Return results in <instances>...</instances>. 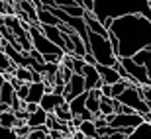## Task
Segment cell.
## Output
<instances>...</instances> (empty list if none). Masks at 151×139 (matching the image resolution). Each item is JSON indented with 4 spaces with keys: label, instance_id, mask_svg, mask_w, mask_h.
<instances>
[{
    "label": "cell",
    "instance_id": "5bb4252c",
    "mask_svg": "<svg viewBox=\"0 0 151 139\" xmlns=\"http://www.w3.org/2000/svg\"><path fill=\"white\" fill-rule=\"evenodd\" d=\"M100 100H102V92L100 88H92L86 92V110L92 112V114H98L100 112Z\"/></svg>",
    "mask_w": 151,
    "mask_h": 139
},
{
    "label": "cell",
    "instance_id": "8d00e7d4",
    "mask_svg": "<svg viewBox=\"0 0 151 139\" xmlns=\"http://www.w3.org/2000/svg\"><path fill=\"white\" fill-rule=\"evenodd\" d=\"M59 139H73L71 135H63V137H59Z\"/></svg>",
    "mask_w": 151,
    "mask_h": 139
},
{
    "label": "cell",
    "instance_id": "3957f363",
    "mask_svg": "<svg viewBox=\"0 0 151 139\" xmlns=\"http://www.w3.org/2000/svg\"><path fill=\"white\" fill-rule=\"evenodd\" d=\"M28 34H29V41H32V47H34L35 51H37L39 55L43 57L45 63H55V65H59L63 59V55H65V51L61 49V47H57L55 43H51L49 39L43 35V32L39 29V26H29L28 28Z\"/></svg>",
    "mask_w": 151,
    "mask_h": 139
},
{
    "label": "cell",
    "instance_id": "d6986e66",
    "mask_svg": "<svg viewBox=\"0 0 151 139\" xmlns=\"http://www.w3.org/2000/svg\"><path fill=\"white\" fill-rule=\"evenodd\" d=\"M14 71H16V65L12 63V59L8 57V53H6L4 49H0V75H14Z\"/></svg>",
    "mask_w": 151,
    "mask_h": 139
},
{
    "label": "cell",
    "instance_id": "e0dca14e",
    "mask_svg": "<svg viewBox=\"0 0 151 139\" xmlns=\"http://www.w3.org/2000/svg\"><path fill=\"white\" fill-rule=\"evenodd\" d=\"M69 110H71V114L75 116H83L84 112H86V92L81 96H77V98H73V100L69 102Z\"/></svg>",
    "mask_w": 151,
    "mask_h": 139
},
{
    "label": "cell",
    "instance_id": "836d02e7",
    "mask_svg": "<svg viewBox=\"0 0 151 139\" xmlns=\"http://www.w3.org/2000/svg\"><path fill=\"white\" fill-rule=\"evenodd\" d=\"M24 110L28 112V114H34V112H37V110H39V104H34V102H26Z\"/></svg>",
    "mask_w": 151,
    "mask_h": 139
},
{
    "label": "cell",
    "instance_id": "d6a6232c",
    "mask_svg": "<svg viewBox=\"0 0 151 139\" xmlns=\"http://www.w3.org/2000/svg\"><path fill=\"white\" fill-rule=\"evenodd\" d=\"M100 92H102V96L112 98V84H102V86H100Z\"/></svg>",
    "mask_w": 151,
    "mask_h": 139
},
{
    "label": "cell",
    "instance_id": "9c48e42d",
    "mask_svg": "<svg viewBox=\"0 0 151 139\" xmlns=\"http://www.w3.org/2000/svg\"><path fill=\"white\" fill-rule=\"evenodd\" d=\"M65 96L61 94H55V92H49V94H45L43 98H41V102H39V108L43 112H47V114H55V110L59 108V106L65 104Z\"/></svg>",
    "mask_w": 151,
    "mask_h": 139
},
{
    "label": "cell",
    "instance_id": "8fae6325",
    "mask_svg": "<svg viewBox=\"0 0 151 139\" xmlns=\"http://www.w3.org/2000/svg\"><path fill=\"white\" fill-rule=\"evenodd\" d=\"M39 29L43 32V35L49 39L51 43H55L57 47H61V49L65 51V34L59 29V26H39Z\"/></svg>",
    "mask_w": 151,
    "mask_h": 139
},
{
    "label": "cell",
    "instance_id": "44dd1931",
    "mask_svg": "<svg viewBox=\"0 0 151 139\" xmlns=\"http://www.w3.org/2000/svg\"><path fill=\"white\" fill-rule=\"evenodd\" d=\"M0 125H2V128H12L14 129V128L20 125V120L16 118V114L12 110H6V112L0 114Z\"/></svg>",
    "mask_w": 151,
    "mask_h": 139
},
{
    "label": "cell",
    "instance_id": "ffe728a7",
    "mask_svg": "<svg viewBox=\"0 0 151 139\" xmlns=\"http://www.w3.org/2000/svg\"><path fill=\"white\" fill-rule=\"evenodd\" d=\"M137 65H143V67L147 69V75H149V80H151V47L149 49H143V51H139L135 57H132Z\"/></svg>",
    "mask_w": 151,
    "mask_h": 139
},
{
    "label": "cell",
    "instance_id": "603a6c76",
    "mask_svg": "<svg viewBox=\"0 0 151 139\" xmlns=\"http://www.w3.org/2000/svg\"><path fill=\"white\" fill-rule=\"evenodd\" d=\"M53 116H55L57 120H61L63 123H71V120H73V114H71V110H69V102H65L63 106H59Z\"/></svg>",
    "mask_w": 151,
    "mask_h": 139
},
{
    "label": "cell",
    "instance_id": "60d3db41",
    "mask_svg": "<svg viewBox=\"0 0 151 139\" xmlns=\"http://www.w3.org/2000/svg\"><path fill=\"white\" fill-rule=\"evenodd\" d=\"M149 4H151V0H149Z\"/></svg>",
    "mask_w": 151,
    "mask_h": 139
},
{
    "label": "cell",
    "instance_id": "d590c367",
    "mask_svg": "<svg viewBox=\"0 0 151 139\" xmlns=\"http://www.w3.org/2000/svg\"><path fill=\"white\" fill-rule=\"evenodd\" d=\"M143 122L151 123V112H147V114H143Z\"/></svg>",
    "mask_w": 151,
    "mask_h": 139
},
{
    "label": "cell",
    "instance_id": "ba28073f",
    "mask_svg": "<svg viewBox=\"0 0 151 139\" xmlns=\"http://www.w3.org/2000/svg\"><path fill=\"white\" fill-rule=\"evenodd\" d=\"M86 92V86H84V77L83 75H73V78L65 84V100L71 102L73 98L84 94Z\"/></svg>",
    "mask_w": 151,
    "mask_h": 139
},
{
    "label": "cell",
    "instance_id": "484cf974",
    "mask_svg": "<svg viewBox=\"0 0 151 139\" xmlns=\"http://www.w3.org/2000/svg\"><path fill=\"white\" fill-rule=\"evenodd\" d=\"M14 77H16L18 80H22V82H32V77H34V72L29 71V69L16 67V71H14Z\"/></svg>",
    "mask_w": 151,
    "mask_h": 139
},
{
    "label": "cell",
    "instance_id": "6da1fadb",
    "mask_svg": "<svg viewBox=\"0 0 151 139\" xmlns=\"http://www.w3.org/2000/svg\"><path fill=\"white\" fill-rule=\"evenodd\" d=\"M108 32L118 39V59H132L151 47V22L141 14L112 20Z\"/></svg>",
    "mask_w": 151,
    "mask_h": 139
},
{
    "label": "cell",
    "instance_id": "5b68a950",
    "mask_svg": "<svg viewBox=\"0 0 151 139\" xmlns=\"http://www.w3.org/2000/svg\"><path fill=\"white\" fill-rule=\"evenodd\" d=\"M116 100H120L124 106L132 108L134 112H137V114H141V116L147 114V112H151L149 104H147V102L143 100V96L139 94V86H129V88H126V92L120 94Z\"/></svg>",
    "mask_w": 151,
    "mask_h": 139
},
{
    "label": "cell",
    "instance_id": "d4e9b609",
    "mask_svg": "<svg viewBox=\"0 0 151 139\" xmlns=\"http://www.w3.org/2000/svg\"><path fill=\"white\" fill-rule=\"evenodd\" d=\"M78 131H81L86 139H96V133H98L94 122H83V123H81V128H78Z\"/></svg>",
    "mask_w": 151,
    "mask_h": 139
},
{
    "label": "cell",
    "instance_id": "f1b7e54d",
    "mask_svg": "<svg viewBox=\"0 0 151 139\" xmlns=\"http://www.w3.org/2000/svg\"><path fill=\"white\" fill-rule=\"evenodd\" d=\"M16 129V133H18V137L20 139H28V135L32 133V128H29L28 123H20L18 128H14Z\"/></svg>",
    "mask_w": 151,
    "mask_h": 139
},
{
    "label": "cell",
    "instance_id": "9a60e30c",
    "mask_svg": "<svg viewBox=\"0 0 151 139\" xmlns=\"http://www.w3.org/2000/svg\"><path fill=\"white\" fill-rule=\"evenodd\" d=\"M47 94V88H45V82H29V94L26 102H34V104H39L41 98Z\"/></svg>",
    "mask_w": 151,
    "mask_h": 139
},
{
    "label": "cell",
    "instance_id": "ab89813d",
    "mask_svg": "<svg viewBox=\"0 0 151 139\" xmlns=\"http://www.w3.org/2000/svg\"><path fill=\"white\" fill-rule=\"evenodd\" d=\"M149 110H151V104H149Z\"/></svg>",
    "mask_w": 151,
    "mask_h": 139
},
{
    "label": "cell",
    "instance_id": "7a4b0ae2",
    "mask_svg": "<svg viewBox=\"0 0 151 139\" xmlns=\"http://www.w3.org/2000/svg\"><path fill=\"white\" fill-rule=\"evenodd\" d=\"M92 14L102 24L134 14H141L151 22V4L149 0H94Z\"/></svg>",
    "mask_w": 151,
    "mask_h": 139
},
{
    "label": "cell",
    "instance_id": "7402d4cb",
    "mask_svg": "<svg viewBox=\"0 0 151 139\" xmlns=\"http://www.w3.org/2000/svg\"><path fill=\"white\" fill-rule=\"evenodd\" d=\"M128 139H151V123L143 122L141 125H137Z\"/></svg>",
    "mask_w": 151,
    "mask_h": 139
},
{
    "label": "cell",
    "instance_id": "cb8c5ba5",
    "mask_svg": "<svg viewBox=\"0 0 151 139\" xmlns=\"http://www.w3.org/2000/svg\"><path fill=\"white\" fill-rule=\"evenodd\" d=\"M98 114H102L104 118H110L114 116L116 112H114V98H106V96H102L100 100V112Z\"/></svg>",
    "mask_w": 151,
    "mask_h": 139
},
{
    "label": "cell",
    "instance_id": "1f68e13d",
    "mask_svg": "<svg viewBox=\"0 0 151 139\" xmlns=\"http://www.w3.org/2000/svg\"><path fill=\"white\" fill-rule=\"evenodd\" d=\"M53 4L57 8H69V6H78L75 0H53Z\"/></svg>",
    "mask_w": 151,
    "mask_h": 139
},
{
    "label": "cell",
    "instance_id": "2e32d148",
    "mask_svg": "<svg viewBox=\"0 0 151 139\" xmlns=\"http://www.w3.org/2000/svg\"><path fill=\"white\" fill-rule=\"evenodd\" d=\"M47 116H49V114H47V112H43L41 110V108H39L37 112H34V114H29V118H28V125L32 129H39V128H43L45 123H47Z\"/></svg>",
    "mask_w": 151,
    "mask_h": 139
},
{
    "label": "cell",
    "instance_id": "ac0fdd59",
    "mask_svg": "<svg viewBox=\"0 0 151 139\" xmlns=\"http://www.w3.org/2000/svg\"><path fill=\"white\" fill-rule=\"evenodd\" d=\"M14 98H16V90H14V86H12V84L6 80V82L0 86V104L12 106Z\"/></svg>",
    "mask_w": 151,
    "mask_h": 139
},
{
    "label": "cell",
    "instance_id": "4fadbf2b",
    "mask_svg": "<svg viewBox=\"0 0 151 139\" xmlns=\"http://www.w3.org/2000/svg\"><path fill=\"white\" fill-rule=\"evenodd\" d=\"M96 69H98V72H100V78L104 84H116L122 80V77H120V72L116 71L114 67H104V65H96Z\"/></svg>",
    "mask_w": 151,
    "mask_h": 139
},
{
    "label": "cell",
    "instance_id": "e575fe53",
    "mask_svg": "<svg viewBox=\"0 0 151 139\" xmlns=\"http://www.w3.org/2000/svg\"><path fill=\"white\" fill-rule=\"evenodd\" d=\"M83 59H84V63H86V65H92V67H96V59H94V55H92V53H86Z\"/></svg>",
    "mask_w": 151,
    "mask_h": 139
},
{
    "label": "cell",
    "instance_id": "8992f818",
    "mask_svg": "<svg viewBox=\"0 0 151 139\" xmlns=\"http://www.w3.org/2000/svg\"><path fill=\"white\" fill-rule=\"evenodd\" d=\"M120 63L124 65L126 72H128L129 77L134 78L135 82L139 84V86H145V84H151L149 80V75H147V69L143 65H137L134 59H120Z\"/></svg>",
    "mask_w": 151,
    "mask_h": 139
},
{
    "label": "cell",
    "instance_id": "277c9868",
    "mask_svg": "<svg viewBox=\"0 0 151 139\" xmlns=\"http://www.w3.org/2000/svg\"><path fill=\"white\" fill-rule=\"evenodd\" d=\"M88 53L94 55L96 65H104V67H114L120 61L110 39L102 37L98 34H92V32H88Z\"/></svg>",
    "mask_w": 151,
    "mask_h": 139
},
{
    "label": "cell",
    "instance_id": "74e56055",
    "mask_svg": "<svg viewBox=\"0 0 151 139\" xmlns=\"http://www.w3.org/2000/svg\"><path fill=\"white\" fill-rule=\"evenodd\" d=\"M2 41H4V39H2V35H0V45H2Z\"/></svg>",
    "mask_w": 151,
    "mask_h": 139
},
{
    "label": "cell",
    "instance_id": "4dcf8cb0",
    "mask_svg": "<svg viewBox=\"0 0 151 139\" xmlns=\"http://www.w3.org/2000/svg\"><path fill=\"white\" fill-rule=\"evenodd\" d=\"M139 94L143 96V100L147 104H151V84H145V86H139Z\"/></svg>",
    "mask_w": 151,
    "mask_h": 139
},
{
    "label": "cell",
    "instance_id": "4316f807",
    "mask_svg": "<svg viewBox=\"0 0 151 139\" xmlns=\"http://www.w3.org/2000/svg\"><path fill=\"white\" fill-rule=\"evenodd\" d=\"M84 67H86V63H84L83 57H73V65H71V69H73L75 75H83Z\"/></svg>",
    "mask_w": 151,
    "mask_h": 139
},
{
    "label": "cell",
    "instance_id": "52a82bcc",
    "mask_svg": "<svg viewBox=\"0 0 151 139\" xmlns=\"http://www.w3.org/2000/svg\"><path fill=\"white\" fill-rule=\"evenodd\" d=\"M141 123H143V116L137 114V112H134V114H116V116L112 118L110 125L116 128V129H126V128L135 129L137 125H141Z\"/></svg>",
    "mask_w": 151,
    "mask_h": 139
},
{
    "label": "cell",
    "instance_id": "7c38bea8",
    "mask_svg": "<svg viewBox=\"0 0 151 139\" xmlns=\"http://www.w3.org/2000/svg\"><path fill=\"white\" fill-rule=\"evenodd\" d=\"M84 22L88 26V32H92V34H98V35H102V37H108V35H110V32L104 28V24H102L92 12H86V14H84Z\"/></svg>",
    "mask_w": 151,
    "mask_h": 139
},
{
    "label": "cell",
    "instance_id": "83f0119b",
    "mask_svg": "<svg viewBox=\"0 0 151 139\" xmlns=\"http://www.w3.org/2000/svg\"><path fill=\"white\" fill-rule=\"evenodd\" d=\"M0 139H20L16 133V129H12V128H2L0 125Z\"/></svg>",
    "mask_w": 151,
    "mask_h": 139
},
{
    "label": "cell",
    "instance_id": "f35d334b",
    "mask_svg": "<svg viewBox=\"0 0 151 139\" xmlns=\"http://www.w3.org/2000/svg\"><path fill=\"white\" fill-rule=\"evenodd\" d=\"M2 18H4V16H2V14H0V22H2Z\"/></svg>",
    "mask_w": 151,
    "mask_h": 139
},
{
    "label": "cell",
    "instance_id": "f546056e",
    "mask_svg": "<svg viewBox=\"0 0 151 139\" xmlns=\"http://www.w3.org/2000/svg\"><path fill=\"white\" fill-rule=\"evenodd\" d=\"M28 94H29V82H24L22 86L16 90V96H18L22 102H26V100H28Z\"/></svg>",
    "mask_w": 151,
    "mask_h": 139
},
{
    "label": "cell",
    "instance_id": "30bf717a",
    "mask_svg": "<svg viewBox=\"0 0 151 139\" xmlns=\"http://www.w3.org/2000/svg\"><path fill=\"white\" fill-rule=\"evenodd\" d=\"M83 77H84V86H86V92L92 88H100L102 84V78H100V72H98V69L92 67V65H86L83 71Z\"/></svg>",
    "mask_w": 151,
    "mask_h": 139
}]
</instances>
